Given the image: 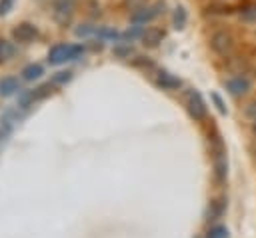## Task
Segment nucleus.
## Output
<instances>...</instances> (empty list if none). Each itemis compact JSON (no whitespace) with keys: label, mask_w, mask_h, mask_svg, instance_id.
Masks as SVG:
<instances>
[{"label":"nucleus","mask_w":256,"mask_h":238,"mask_svg":"<svg viewBox=\"0 0 256 238\" xmlns=\"http://www.w3.org/2000/svg\"><path fill=\"white\" fill-rule=\"evenodd\" d=\"M112 54H114L116 58H130V54H132V46H128V44H118V46H114Z\"/></svg>","instance_id":"obj_19"},{"label":"nucleus","mask_w":256,"mask_h":238,"mask_svg":"<svg viewBox=\"0 0 256 238\" xmlns=\"http://www.w3.org/2000/svg\"><path fill=\"white\" fill-rule=\"evenodd\" d=\"M32 102H34V98H32V90L22 92V94H20V98H18V106H20V108H28Z\"/></svg>","instance_id":"obj_24"},{"label":"nucleus","mask_w":256,"mask_h":238,"mask_svg":"<svg viewBox=\"0 0 256 238\" xmlns=\"http://www.w3.org/2000/svg\"><path fill=\"white\" fill-rule=\"evenodd\" d=\"M186 108H188V112L194 120H204L206 118V112H208L206 102L202 100L198 90H188L186 92Z\"/></svg>","instance_id":"obj_3"},{"label":"nucleus","mask_w":256,"mask_h":238,"mask_svg":"<svg viewBox=\"0 0 256 238\" xmlns=\"http://www.w3.org/2000/svg\"><path fill=\"white\" fill-rule=\"evenodd\" d=\"M42 66L40 64H28V66H24V70H22V78L24 80H36V78H40L42 76Z\"/></svg>","instance_id":"obj_13"},{"label":"nucleus","mask_w":256,"mask_h":238,"mask_svg":"<svg viewBox=\"0 0 256 238\" xmlns=\"http://www.w3.org/2000/svg\"><path fill=\"white\" fill-rule=\"evenodd\" d=\"M68 48L70 44H54L48 52V62L50 64H62L68 60Z\"/></svg>","instance_id":"obj_9"},{"label":"nucleus","mask_w":256,"mask_h":238,"mask_svg":"<svg viewBox=\"0 0 256 238\" xmlns=\"http://www.w3.org/2000/svg\"><path fill=\"white\" fill-rule=\"evenodd\" d=\"M140 40H142L144 46H148V48H156V46L164 40V32H162L160 28H156V26H150V28H146V30L142 32Z\"/></svg>","instance_id":"obj_7"},{"label":"nucleus","mask_w":256,"mask_h":238,"mask_svg":"<svg viewBox=\"0 0 256 238\" xmlns=\"http://www.w3.org/2000/svg\"><path fill=\"white\" fill-rule=\"evenodd\" d=\"M206 238H228V228L222 226V224H214V226L206 232Z\"/></svg>","instance_id":"obj_17"},{"label":"nucleus","mask_w":256,"mask_h":238,"mask_svg":"<svg viewBox=\"0 0 256 238\" xmlns=\"http://www.w3.org/2000/svg\"><path fill=\"white\" fill-rule=\"evenodd\" d=\"M250 88H252V84H250V80L246 76H234V78H230L226 82V90L232 96H242V94L250 92Z\"/></svg>","instance_id":"obj_6"},{"label":"nucleus","mask_w":256,"mask_h":238,"mask_svg":"<svg viewBox=\"0 0 256 238\" xmlns=\"http://www.w3.org/2000/svg\"><path fill=\"white\" fill-rule=\"evenodd\" d=\"M36 36H38V30H36V26L30 24V22H20L18 26L12 28V38H14L16 42H20V44H28V42H32Z\"/></svg>","instance_id":"obj_4"},{"label":"nucleus","mask_w":256,"mask_h":238,"mask_svg":"<svg viewBox=\"0 0 256 238\" xmlns=\"http://www.w3.org/2000/svg\"><path fill=\"white\" fill-rule=\"evenodd\" d=\"M212 158H214V178L218 184H222L226 180V172H228V160H226V148H224V142L218 134H214L212 138Z\"/></svg>","instance_id":"obj_1"},{"label":"nucleus","mask_w":256,"mask_h":238,"mask_svg":"<svg viewBox=\"0 0 256 238\" xmlns=\"http://www.w3.org/2000/svg\"><path fill=\"white\" fill-rule=\"evenodd\" d=\"M12 56H14V46H12V42L0 38V62L10 60Z\"/></svg>","instance_id":"obj_14"},{"label":"nucleus","mask_w":256,"mask_h":238,"mask_svg":"<svg viewBox=\"0 0 256 238\" xmlns=\"http://www.w3.org/2000/svg\"><path fill=\"white\" fill-rule=\"evenodd\" d=\"M244 116H246L250 122H256V100L250 102V104H246V108H244Z\"/></svg>","instance_id":"obj_25"},{"label":"nucleus","mask_w":256,"mask_h":238,"mask_svg":"<svg viewBox=\"0 0 256 238\" xmlns=\"http://www.w3.org/2000/svg\"><path fill=\"white\" fill-rule=\"evenodd\" d=\"M72 80V72L70 70H60V72H56L54 76H52V82L54 84H66V82H70Z\"/></svg>","instance_id":"obj_21"},{"label":"nucleus","mask_w":256,"mask_h":238,"mask_svg":"<svg viewBox=\"0 0 256 238\" xmlns=\"http://www.w3.org/2000/svg\"><path fill=\"white\" fill-rule=\"evenodd\" d=\"M142 32H144V30L140 28V24H134L132 28H128V30L122 34V38H124V40H134V38L142 36Z\"/></svg>","instance_id":"obj_22"},{"label":"nucleus","mask_w":256,"mask_h":238,"mask_svg":"<svg viewBox=\"0 0 256 238\" xmlns=\"http://www.w3.org/2000/svg\"><path fill=\"white\" fill-rule=\"evenodd\" d=\"M82 52H84V46H82V44H70V48H68V60L80 58Z\"/></svg>","instance_id":"obj_23"},{"label":"nucleus","mask_w":256,"mask_h":238,"mask_svg":"<svg viewBox=\"0 0 256 238\" xmlns=\"http://www.w3.org/2000/svg\"><path fill=\"white\" fill-rule=\"evenodd\" d=\"M74 10V2L72 0H54V20L62 26H66V22L70 20Z\"/></svg>","instance_id":"obj_5"},{"label":"nucleus","mask_w":256,"mask_h":238,"mask_svg":"<svg viewBox=\"0 0 256 238\" xmlns=\"http://www.w3.org/2000/svg\"><path fill=\"white\" fill-rule=\"evenodd\" d=\"M96 36H98L100 40H118V38H122V34H118L114 28H106V26L98 28V30H96Z\"/></svg>","instance_id":"obj_15"},{"label":"nucleus","mask_w":256,"mask_h":238,"mask_svg":"<svg viewBox=\"0 0 256 238\" xmlns=\"http://www.w3.org/2000/svg\"><path fill=\"white\" fill-rule=\"evenodd\" d=\"M224 210H226V200H224V198H216V200H212L210 206H208V212H206V220H208V222H216V220H220L222 214H224Z\"/></svg>","instance_id":"obj_10"},{"label":"nucleus","mask_w":256,"mask_h":238,"mask_svg":"<svg viewBox=\"0 0 256 238\" xmlns=\"http://www.w3.org/2000/svg\"><path fill=\"white\" fill-rule=\"evenodd\" d=\"M50 92H52V86H50V84H42V86H38V88L32 90V98H34V102H36V100L46 98Z\"/></svg>","instance_id":"obj_18"},{"label":"nucleus","mask_w":256,"mask_h":238,"mask_svg":"<svg viewBox=\"0 0 256 238\" xmlns=\"http://www.w3.org/2000/svg\"><path fill=\"white\" fill-rule=\"evenodd\" d=\"M132 64H134L136 68H142V70H152V68H154L152 60L146 58V56H136V58L132 60Z\"/></svg>","instance_id":"obj_20"},{"label":"nucleus","mask_w":256,"mask_h":238,"mask_svg":"<svg viewBox=\"0 0 256 238\" xmlns=\"http://www.w3.org/2000/svg\"><path fill=\"white\" fill-rule=\"evenodd\" d=\"M186 22H188V14H186L184 6H176V8H174V14H172V24H174V28H176V30H182V28L186 26Z\"/></svg>","instance_id":"obj_12"},{"label":"nucleus","mask_w":256,"mask_h":238,"mask_svg":"<svg viewBox=\"0 0 256 238\" xmlns=\"http://www.w3.org/2000/svg\"><path fill=\"white\" fill-rule=\"evenodd\" d=\"M234 46H236V40H234L232 32H228V30H218L210 36V48L220 56L232 54Z\"/></svg>","instance_id":"obj_2"},{"label":"nucleus","mask_w":256,"mask_h":238,"mask_svg":"<svg viewBox=\"0 0 256 238\" xmlns=\"http://www.w3.org/2000/svg\"><path fill=\"white\" fill-rule=\"evenodd\" d=\"M252 134H254V138H256V122H252Z\"/></svg>","instance_id":"obj_29"},{"label":"nucleus","mask_w":256,"mask_h":238,"mask_svg":"<svg viewBox=\"0 0 256 238\" xmlns=\"http://www.w3.org/2000/svg\"><path fill=\"white\" fill-rule=\"evenodd\" d=\"M144 2H146V0H128V4H130L134 10H136V8H142V4H144Z\"/></svg>","instance_id":"obj_28"},{"label":"nucleus","mask_w":256,"mask_h":238,"mask_svg":"<svg viewBox=\"0 0 256 238\" xmlns=\"http://www.w3.org/2000/svg\"><path fill=\"white\" fill-rule=\"evenodd\" d=\"M212 100H214V104H216V108H218V112L220 114H226V104H224V100L216 94V92H212V96H210Z\"/></svg>","instance_id":"obj_26"},{"label":"nucleus","mask_w":256,"mask_h":238,"mask_svg":"<svg viewBox=\"0 0 256 238\" xmlns=\"http://www.w3.org/2000/svg\"><path fill=\"white\" fill-rule=\"evenodd\" d=\"M12 4H14V0H0V16L6 14L12 8Z\"/></svg>","instance_id":"obj_27"},{"label":"nucleus","mask_w":256,"mask_h":238,"mask_svg":"<svg viewBox=\"0 0 256 238\" xmlns=\"http://www.w3.org/2000/svg\"><path fill=\"white\" fill-rule=\"evenodd\" d=\"M18 90V78L14 76H4L0 80V96H12Z\"/></svg>","instance_id":"obj_11"},{"label":"nucleus","mask_w":256,"mask_h":238,"mask_svg":"<svg viewBox=\"0 0 256 238\" xmlns=\"http://www.w3.org/2000/svg\"><path fill=\"white\" fill-rule=\"evenodd\" d=\"M156 84L162 88V90H178L180 86H182V82H180V78H176V76H172L170 72H158V76H156Z\"/></svg>","instance_id":"obj_8"},{"label":"nucleus","mask_w":256,"mask_h":238,"mask_svg":"<svg viewBox=\"0 0 256 238\" xmlns=\"http://www.w3.org/2000/svg\"><path fill=\"white\" fill-rule=\"evenodd\" d=\"M96 26H92V24H80V26H76V30H74V34L78 36V38H88V36H94L96 34Z\"/></svg>","instance_id":"obj_16"}]
</instances>
